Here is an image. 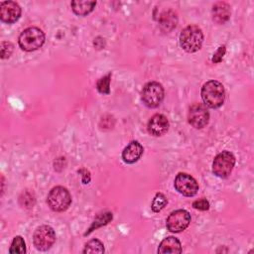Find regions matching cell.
<instances>
[{"mask_svg":"<svg viewBox=\"0 0 254 254\" xmlns=\"http://www.w3.org/2000/svg\"><path fill=\"white\" fill-rule=\"evenodd\" d=\"M201 98L205 106L210 108L220 107L225 99V90L221 82L217 80H208L201 87Z\"/></svg>","mask_w":254,"mask_h":254,"instance_id":"6da1fadb","label":"cell"},{"mask_svg":"<svg viewBox=\"0 0 254 254\" xmlns=\"http://www.w3.org/2000/svg\"><path fill=\"white\" fill-rule=\"evenodd\" d=\"M203 42V33L196 25L186 27L180 35V45L184 51L194 53L201 48Z\"/></svg>","mask_w":254,"mask_h":254,"instance_id":"7a4b0ae2","label":"cell"},{"mask_svg":"<svg viewBox=\"0 0 254 254\" xmlns=\"http://www.w3.org/2000/svg\"><path fill=\"white\" fill-rule=\"evenodd\" d=\"M18 43L20 48L26 52H33L40 49L45 43L44 32L37 27L25 29L19 36Z\"/></svg>","mask_w":254,"mask_h":254,"instance_id":"3957f363","label":"cell"},{"mask_svg":"<svg viewBox=\"0 0 254 254\" xmlns=\"http://www.w3.org/2000/svg\"><path fill=\"white\" fill-rule=\"evenodd\" d=\"M47 203L53 211L62 212L69 207L71 203V195L67 189L58 186L50 190L47 196Z\"/></svg>","mask_w":254,"mask_h":254,"instance_id":"277c9868","label":"cell"},{"mask_svg":"<svg viewBox=\"0 0 254 254\" xmlns=\"http://www.w3.org/2000/svg\"><path fill=\"white\" fill-rule=\"evenodd\" d=\"M164 94V88L161 83L157 81H150L143 86L141 91V99L147 107L155 108L162 103Z\"/></svg>","mask_w":254,"mask_h":254,"instance_id":"5b68a950","label":"cell"},{"mask_svg":"<svg viewBox=\"0 0 254 254\" xmlns=\"http://www.w3.org/2000/svg\"><path fill=\"white\" fill-rule=\"evenodd\" d=\"M235 165V157L229 151L217 154L212 162V173L218 178H227Z\"/></svg>","mask_w":254,"mask_h":254,"instance_id":"8992f818","label":"cell"},{"mask_svg":"<svg viewBox=\"0 0 254 254\" xmlns=\"http://www.w3.org/2000/svg\"><path fill=\"white\" fill-rule=\"evenodd\" d=\"M56 241V233L50 225H41L36 228L33 234L35 247L40 251L49 250Z\"/></svg>","mask_w":254,"mask_h":254,"instance_id":"52a82bcc","label":"cell"},{"mask_svg":"<svg viewBox=\"0 0 254 254\" xmlns=\"http://www.w3.org/2000/svg\"><path fill=\"white\" fill-rule=\"evenodd\" d=\"M190 223V214L186 209H177L171 212L166 220L167 229L178 233L184 231Z\"/></svg>","mask_w":254,"mask_h":254,"instance_id":"ba28073f","label":"cell"},{"mask_svg":"<svg viewBox=\"0 0 254 254\" xmlns=\"http://www.w3.org/2000/svg\"><path fill=\"white\" fill-rule=\"evenodd\" d=\"M174 186L175 189L185 196H193L198 190L197 182L187 173H179L175 178Z\"/></svg>","mask_w":254,"mask_h":254,"instance_id":"9c48e42d","label":"cell"},{"mask_svg":"<svg viewBox=\"0 0 254 254\" xmlns=\"http://www.w3.org/2000/svg\"><path fill=\"white\" fill-rule=\"evenodd\" d=\"M189 123L195 129H201L209 121V112L202 103H194L190 107L188 114Z\"/></svg>","mask_w":254,"mask_h":254,"instance_id":"30bf717a","label":"cell"},{"mask_svg":"<svg viewBox=\"0 0 254 254\" xmlns=\"http://www.w3.org/2000/svg\"><path fill=\"white\" fill-rule=\"evenodd\" d=\"M21 7L14 1H3L0 4V19L6 24H13L21 17Z\"/></svg>","mask_w":254,"mask_h":254,"instance_id":"8fae6325","label":"cell"},{"mask_svg":"<svg viewBox=\"0 0 254 254\" xmlns=\"http://www.w3.org/2000/svg\"><path fill=\"white\" fill-rule=\"evenodd\" d=\"M169 126L170 124H169L168 118L163 114L157 113L150 118V120L148 121L147 128H148V132L151 135L155 137H159L164 135L168 131Z\"/></svg>","mask_w":254,"mask_h":254,"instance_id":"7c38bea8","label":"cell"},{"mask_svg":"<svg viewBox=\"0 0 254 254\" xmlns=\"http://www.w3.org/2000/svg\"><path fill=\"white\" fill-rule=\"evenodd\" d=\"M143 152V146L138 141H131L122 151V160L126 164H134L141 158Z\"/></svg>","mask_w":254,"mask_h":254,"instance_id":"4fadbf2b","label":"cell"},{"mask_svg":"<svg viewBox=\"0 0 254 254\" xmlns=\"http://www.w3.org/2000/svg\"><path fill=\"white\" fill-rule=\"evenodd\" d=\"M212 20L217 24H224L227 22L231 15L230 6L226 2H216L211 10Z\"/></svg>","mask_w":254,"mask_h":254,"instance_id":"5bb4252c","label":"cell"},{"mask_svg":"<svg viewBox=\"0 0 254 254\" xmlns=\"http://www.w3.org/2000/svg\"><path fill=\"white\" fill-rule=\"evenodd\" d=\"M182 252V244L180 240L175 236H168L164 238L159 247H158V253L160 254H176Z\"/></svg>","mask_w":254,"mask_h":254,"instance_id":"9a60e30c","label":"cell"},{"mask_svg":"<svg viewBox=\"0 0 254 254\" xmlns=\"http://www.w3.org/2000/svg\"><path fill=\"white\" fill-rule=\"evenodd\" d=\"M95 5H96V1H88V0H85V1L74 0V1H71L70 3L72 11L74 12V14L78 16H86L87 14L92 12Z\"/></svg>","mask_w":254,"mask_h":254,"instance_id":"2e32d148","label":"cell"},{"mask_svg":"<svg viewBox=\"0 0 254 254\" xmlns=\"http://www.w3.org/2000/svg\"><path fill=\"white\" fill-rule=\"evenodd\" d=\"M177 16L176 14L169 10L167 12H164L162 15H161V18H160V25L163 29H165L166 31H171L173 30L174 28H176L177 26Z\"/></svg>","mask_w":254,"mask_h":254,"instance_id":"e0dca14e","label":"cell"},{"mask_svg":"<svg viewBox=\"0 0 254 254\" xmlns=\"http://www.w3.org/2000/svg\"><path fill=\"white\" fill-rule=\"evenodd\" d=\"M112 220V213L111 212H103V213H100L98 214L95 219L93 220L92 224L90 225V227L88 228V230L84 233V235H87L89 234L90 232H92L93 230L103 226V225H106L108 222H110Z\"/></svg>","mask_w":254,"mask_h":254,"instance_id":"ac0fdd59","label":"cell"},{"mask_svg":"<svg viewBox=\"0 0 254 254\" xmlns=\"http://www.w3.org/2000/svg\"><path fill=\"white\" fill-rule=\"evenodd\" d=\"M104 252V246L103 243L98 239H92L88 241L82 250V253L88 254V253H103Z\"/></svg>","mask_w":254,"mask_h":254,"instance_id":"d6986e66","label":"cell"},{"mask_svg":"<svg viewBox=\"0 0 254 254\" xmlns=\"http://www.w3.org/2000/svg\"><path fill=\"white\" fill-rule=\"evenodd\" d=\"M26 252V244L22 236L17 235L14 237L11 246L9 248V253H25Z\"/></svg>","mask_w":254,"mask_h":254,"instance_id":"ffe728a7","label":"cell"},{"mask_svg":"<svg viewBox=\"0 0 254 254\" xmlns=\"http://www.w3.org/2000/svg\"><path fill=\"white\" fill-rule=\"evenodd\" d=\"M167 202L168 200L165 194H163L162 192H157L151 203V208L154 212H159L166 206Z\"/></svg>","mask_w":254,"mask_h":254,"instance_id":"44dd1931","label":"cell"},{"mask_svg":"<svg viewBox=\"0 0 254 254\" xmlns=\"http://www.w3.org/2000/svg\"><path fill=\"white\" fill-rule=\"evenodd\" d=\"M110 78H111V74L108 73L105 76L98 79L96 83V88L100 93L108 94L110 92Z\"/></svg>","mask_w":254,"mask_h":254,"instance_id":"7402d4cb","label":"cell"},{"mask_svg":"<svg viewBox=\"0 0 254 254\" xmlns=\"http://www.w3.org/2000/svg\"><path fill=\"white\" fill-rule=\"evenodd\" d=\"M14 50V46L12 43L7 41H2L0 45V51H1V59H8L12 55Z\"/></svg>","mask_w":254,"mask_h":254,"instance_id":"603a6c76","label":"cell"},{"mask_svg":"<svg viewBox=\"0 0 254 254\" xmlns=\"http://www.w3.org/2000/svg\"><path fill=\"white\" fill-rule=\"evenodd\" d=\"M192 207L198 210H207L209 208V202L206 198H200L192 202Z\"/></svg>","mask_w":254,"mask_h":254,"instance_id":"cb8c5ba5","label":"cell"},{"mask_svg":"<svg viewBox=\"0 0 254 254\" xmlns=\"http://www.w3.org/2000/svg\"><path fill=\"white\" fill-rule=\"evenodd\" d=\"M225 52H226L225 46H220V47L216 50V52L213 54L212 62H213L214 64L220 63V62L222 61V59H223V56L225 55Z\"/></svg>","mask_w":254,"mask_h":254,"instance_id":"d4e9b609","label":"cell"}]
</instances>
